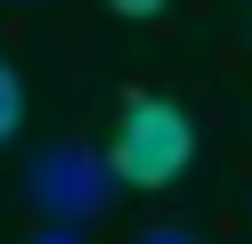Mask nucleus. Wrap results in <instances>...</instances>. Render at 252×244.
<instances>
[{
    "label": "nucleus",
    "mask_w": 252,
    "mask_h": 244,
    "mask_svg": "<svg viewBox=\"0 0 252 244\" xmlns=\"http://www.w3.org/2000/svg\"><path fill=\"white\" fill-rule=\"evenodd\" d=\"M33 244H82V228H41Z\"/></svg>",
    "instance_id": "nucleus-6"
},
{
    "label": "nucleus",
    "mask_w": 252,
    "mask_h": 244,
    "mask_svg": "<svg viewBox=\"0 0 252 244\" xmlns=\"http://www.w3.org/2000/svg\"><path fill=\"white\" fill-rule=\"evenodd\" d=\"M138 244H195V236H187V228H147Z\"/></svg>",
    "instance_id": "nucleus-5"
},
{
    "label": "nucleus",
    "mask_w": 252,
    "mask_h": 244,
    "mask_svg": "<svg viewBox=\"0 0 252 244\" xmlns=\"http://www.w3.org/2000/svg\"><path fill=\"white\" fill-rule=\"evenodd\" d=\"M25 195L41 204L49 228H82V220L106 211L114 171H106V155H90V146H41V155L25 163Z\"/></svg>",
    "instance_id": "nucleus-2"
},
{
    "label": "nucleus",
    "mask_w": 252,
    "mask_h": 244,
    "mask_svg": "<svg viewBox=\"0 0 252 244\" xmlns=\"http://www.w3.org/2000/svg\"><path fill=\"white\" fill-rule=\"evenodd\" d=\"M114 16H130V25H147V16H163V0H106Z\"/></svg>",
    "instance_id": "nucleus-4"
},
{
    "label": "nucleus",
    "mask_w": 252,
    "mask_h": 244,
    "mask_svg": "<svg viewBox=\"0 0 252 244\" xmlns=\"http://www.w3.org/2000/svg\"><path fill=\"white\" fill-rule=\"evenodd\" d=\"M17 122H25V81H17V65L0 57V146L17 139Z\"/></svg>",
    "instance_id": "nucleus-3"
},
{
    "label": "nucleus",
    "mask_w": 252,
    "mask_h": 244,
    "mask_svg": "<svg viewBox=\"0 0 252 244\" xmlns=\"http://www.w3.org/2000/svg\"><path fill=\"white\" fill-rule=\"evenodd\" d=\"M195 163V122H187V106H171V98H130L114 122V146H106V171L122 179V187H171V179Z\"/></svg>",
    "instance_id": "nucleus-1"
}]
</instances>
